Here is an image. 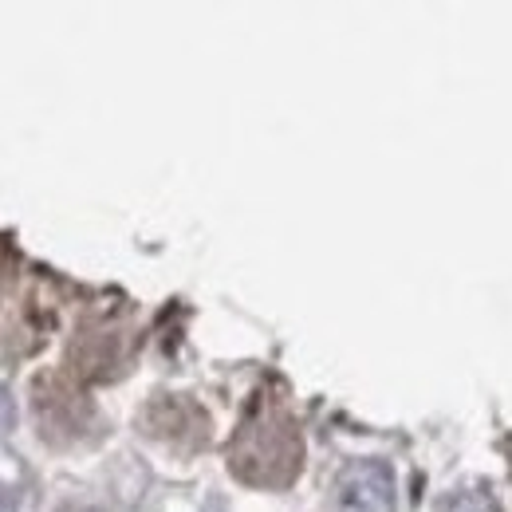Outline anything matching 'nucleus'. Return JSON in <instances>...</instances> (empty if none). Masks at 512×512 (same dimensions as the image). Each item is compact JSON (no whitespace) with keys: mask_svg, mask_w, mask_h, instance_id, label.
Wrapping results in <instances>:
<instances>
[{"mask_svg":"<svg viewBox=\"0 0 512 512\" xmlns=\"http://www.w3.org/2000/svg\"><path fill=\"white\" fill-rule=\"evenodd\" d=\"M335 512H394V481L379 461H355L335 481Z\"/></svg>","mask_w":512,"mask_h":512,"instance_id":"2","label":"nucleus"},{"mask_svg":"<svg viewBox=\"0 0 512 512\" xmlns=\"http://www.w3.org/2000/svg\"><path fill=\"white\" fill-rule=\"evenodd\" d=\"M446 512H497V505L489 497H481V493H461V497L449 501Z\"/></svg>","mask_w":512,"mask_h":512,"instance_id":"3","label":"nucleus"},{"mask_svg":"<svg viewBox=\"0 0 512 512\" xmlns=\"http://www.w3.org/2000/svg\"><path fill=\"white\" fill-rule=\"evenodd\" d=\"M296 469H300V434L292 418L268 402H256L233 446V473L249 485H288Z\"/></svg>","mask_w":512,"mask_h":512,"instance_id":"1","label":"nucleus"}]
</instances>
